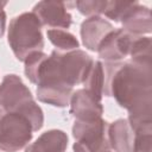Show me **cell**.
I'll return each instance as SVG.
<instances>
[{
	"label": "cell",
	"mask_w": 152,
	"mask_h": 152,
	"mask_svg": "<svg viewBox=\"0 0 152 152\" xmlns=\"http://www.w3.org/2000/svg\"><path fill=\"white\" fill-rule=\"evenodd\" d=\"M2 114H4V113H2V109L0 108V119H1V116H2Z\"/></svg>",
	"instance_id": "7402d4cb"
},
{
	"label": "cell",
	"mask_w": 152,
	"mask_h": 152,
	"mask_svg": "<svg viewBox=\"0 0 152 152\" xmlns=\"http://www.w3.org/2000/svg\"><path fill=\"white\" fill-rule=\"evenodd\" d=\"M33 128L26 116L20 113H5L0 119V150L18 152L32 139Z\"/></svg>",
	"instance_id": "5b68a950"
},
{
	"label": "cell",
	"mask_w": 152,
	"mask_h": 152,
	"mask_svg": "<svg viewBox=\"0 0 152 152\" xmlns=\"http://www.w3.org/2000/svg\"><path fill=\"white\" fill-rule=\"evenodd\" d=\"M48 57L46 53H44L43 51L39 52H33L30 56L26 57V59L24 61L25 68H24V72L26 75V77L30 80L31 83L36 84L37 82V75H38V70L42 65V63L44 62V59Z\"/></svg>",
	"instance_id": "d6986e66"
},
{
	"label": "cell",
	"mask_w": 152,
	"mask_h": 152,
	"mask_svg": "<svg viewBox=\"0 0 152 152\" xmlns=\"http://www.w3.org/2000/svg\"><path fill=\"white\" fill-rule=\"evenodd\" d=\"M86 90L102 100L103 96V86H104V76H103V65L100 61H94L84 82L82 83Z\"/></svg>",
	"instance_id": "9a60e30c"
},
{
	"label": "cell",
	"mask_w": 152,
	"mask_h": 152,
	"mask_svg": "<svg viewBox=\"0 0 152 152\" xmlns=\"http://www.w3.org/2000/svg\"><path fill=\"white\" fill-rule=\"evenodd\" d=\"M7 42L18 61L24 62L33 52L43 51L42 24L32 12H25L10 21Z\"/></svg>",
	"instance_id": "3957f363"
},
{
	"label": "cell",
	"mask_w": 152,
	"mask_h": 152,
	"mask_svg": "<svg viewBox=\"0 0 152 152\" xmlns=\"http://www.w3.org/2000/svg\"><path fill=\"white\" fill-rule=\"evenodd\" d=\"M70 114L75 120H91L102 118L103 106L102 100L90 94L84 88L77 89L72 93L70 102Z\"/></svg>",
	"instance_id": "9c48e42d"
},
{
	"label": "cell",
	"mask_w": 152,
	"mask_h": 152,
	"mask_svg": "<svg viewBox=\"0 0 152 152\" xmlns=\"http://www.w3.org/2000/svg\"><path fill=\"white\" fill-rule=\"evenodd\" d=\"M135 38L138 37L128 33L124 28L113 30L99 44L96 50L99 57L108 63L121 62L129 55L132 44Z\"/></svg>",
	"instance_id": "52a82bcc"
},
{
	"label": "cell",
	"mask_w": 152,
	"mask_h": 152,
	"mask_svg": "<svg viewBox=\"0 0 152 152\" xmlns=\"http://www.w3.org/2000/svg\"><path fill=\"white\" fill-rule=\"evenodd\" d=\"M49 40L51 42V44L56 48L55 50L58 52H69L72 50H77L80 48V43L77 40V38L65 31V30H48L46 32Z\"/></svg>",
	"instance_id": "2e32d148"
},
{
	"label": "cell",
	"mask_w": 152,
	"mask_h": 152,
	"mask_svg": "<svg viewBox=\"0 0 152 152\" xmlns=\"http://www.w3.org/2000/svg\"><path fill=\"white\" fill-rule=\"evenodd\" d=\"M33 101L31 90L15 74H8L0 84V108L5 113L18 112L28 102Z\"/></svg>",
	"instance_id": "8992f818"
},
{
	"label": "cell",
	"mask_w": 152,
	"mask_h": 152,
	"mask_svg": "<svg viewBox=\"0 0 152 152\" xmlns=\"http://www.w3.org/2000/svg\"><path fill=\"white\" fill-rule=\"evenodd\" d=\"M114 30L113 25L100 15L89 17L81 24V38L83 45L90 50L96 51L101 40Z\"/></svg>",
	"instance_id": "30bf717a"
},
{
	"label": "cell",
	"mask_w": 152,
	"mask_h": 152,
	"mask_svg": "<svg viewBox=\"0 0 152 152\" xmlns=\"http://www.w3.org/2000/svg\"><path fill=\"white\" fill-rule=\"evenodd\" d=\"M93 63V58L83 50L69 52L53 50L38 70L37 88L74 89L75 86L84 82Z\"/></svg>",
	"instance_id": "7a4b0ae2"
},
{
	"label": "cell",
	"mask_w": 152,
	"mask_h": 152,
	"mask_svg": "<svg viewBox=\"0 0 152 152\" xmlns=\"http://www.w3.org/2000/svg\"><path fill=\"white\" fill-rule=\"evenodd\" d=\"M107 152H110V151H107Z\"/></svg>",
	"instance_id": "603a6c76"
},
{
	"label": "cell",
	"mask_w": 152,
	"mask_h": 152,
	"mask_svg": "<svg viewBox=\"0 0 152 152\" xmlns=\"http://www.w3.org/2000/svg\"><path fill=\"white\" fill-rule=\"evenodd\" d=\"M131 152H152V125H146L133 132Z\"/></svg>",
	"instance_id": "e0dca14e"
},
{
	"label": "cell",
	"mask_w": 152,
	"mask_h": 152,
	"mask_svg": "<svg viewBox=\"0 0 152 152\" xmlns=\"http://www.w3.org/2000/svg\"><path fill=\"white\" fill-rule=\"evenodd\" d=\"M152 42L150 37H138L134 39L129 56L131 61L134 64L145 68H152Z\"/></svg>",
	"instance_id": "5bb4252c"
},
{
	"label": "cell",
	"mask_w": 152,
	"mask_h": 152,
	"mask_svg": "<svg viewBox=\"0 0 152 152\" xmlns=\"http://www.w3.org/2000/svg\"><path fill=\"white\" fill-rule=\"evenodd\" d=\"M134 133L126 119H118L108 125V142L114 152H131Z\"/></svg>",
	"instance_id": "7c38bea8"
},
{
	"label": "cell",
	"mask_w": 152,
	"mask_h": 152,
	"mask_svg": "<svg viewBox=\"0 0 152 152\" xmlns=\"http://www.w3.org/2000/svg\"><path fill=\"white\" fill-rule=\"evenodd\" d=\"M7 5V1H0V38L4 36L6 30V13L4 7Z\"/></svg>",
	"instance_id": "44dd1931"
},
{
	"label": "cell",
	"mask_w": 152,
	"mask_h": 152,
	"mask_svg": "<svg viewBox=\"0 0 152 152\" xmlns=\"http://www.w3.org/2000/svg\"><path fill=\"white\" fill-rule=\"evenodd\" d=\"M137 4L138 1H107L103 14L115 23H120L124 15Z\"/></svg>",
	"instance_id": "ac0fdd59"
},
{
	"label": "cell",
	"mask_w": 152,
	"mask_h": 152,
	"mask_svg": "<svg viewBox=\"0 0 152 152\" xmlns=\"http://www.w3.org/2000/svg\"><path fill=\"white\" fill-rule=\"evenodd\" d=\"M107 1L104 0H78L75 2L78 12L87 17H95L103 14Z\"/></svg>",
	"instance_id": "ffe728a7"
},
{
	"label": "cell",
	"mask_w": 152,
	"mask_h": 152,
	"mask_svg": "<svg viewBox=\"0 0 152 152\" xmlns=\"http://www.w3.org/2000/svg\"><path fill=\"white\" fill-rule=\"evenodd\" d=\"M108 122L102 118L91 120H75L72 137L74 152H107L110 151L108 142Z\"/></svg>",
	"instance_id": "277c9868"
},
{
	"label": "cell",
	"mask_w": 152,
	"mask_h": 152,
	"mask_svg": "<svg viewBox=\"0 0 152 152\" xmlns=\"http://www.w3.org/2000/svg\"><path fill=\"white\" fill-rule=\"evenodd\" d=\"M68 135L61 129H50L42 133L34 142L28 145L25 152H65Z\"/></svg>",
	"instance_id": "4fadbf2b"
},
{
	"label": "cell",
	"mask_w": 152,
	"mask_h": 152,
	"mask_svg": "<svg viewBox=\"0 0 152 152\" xmlns=\"http://www.w3.org/2000/svg\"><path fill=\"white\" fill-rule=\"evenodd\" d=\"M120 23L125 31L137 37H142V34H148L152 31L151 11L139 2L124 15Z\"/></svg>",
	"instance_id": "8fae6325"
},
{
	"label": "cell",
	"mask_w": 152,
	"mask_h": 152,
	"mask_svg": "<svg viewBox=\"0 0 152 152\" xmlns=\"http://www.w3.org/2000/svg\"><path fill=\"white\" fill-rule=\"evenodd\" d=\"M109 96L128 110L132 131L152 125V68L121 62L109 83Z\"/></svg>",
	"instance_id": "6da1fadb"
},
{
	"label": "cell",
	"mask_w": 152,
	"mask_h": 152,
	"mask_svg": "<svg viewBox=\"0 0 152 152\" xmlns=\"http://www.w3.org/2000/svg\"><path fill=\"white\" fill-rule=\"evenodd\" d=\"M32 13L38 18L42 26L52 30L69 28L72 24V17L66 11V4L63 1L44 0L34 5Z\"/></svg>",
	"instance_id": "ba28073f"
}]
</instances>
